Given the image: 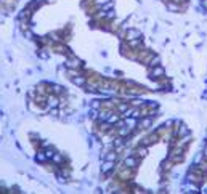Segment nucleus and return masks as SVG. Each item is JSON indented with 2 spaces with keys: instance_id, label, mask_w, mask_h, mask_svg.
I'll use <instances>...</instances> for the list:
<instances>
[{
  "instance_id": "20e7f679",
  "label": "nucleus",
  "mask_w": 207,
  "mask_h": 194,
  "mask_svg": "<svg viewBox=\"0 0 207 194\" xmlns=\"http://www.w3.org/2000/svg\"><path fill=\"white\" fill-rule=\"evenodd\" d=\"M165 74V71H164V68H161V66H154L153 69H151V76L153 77H162Z\"/></svg>"
},
{
  "instance_id": "9d476101",
  "label": "nucleus",
  "mask_w": 207,
  "mask_h": 194,
  "mask_svg": "<svg viewBox=\"0 0 207 194\" xmlns=\"http://www.w3.org/2000/svg\"><path fill=\"white\" fill-rule=\"evenodd\" d=\"M202 152H204V157H205V159H207V144H205V146H204V151H202Z\"/></svg>"
},
{
  "instance_id": "f257e3e1",
  "label": "nucleus",
  "mask_w": 207,
  "mask_h": 194,
  "mask_svg": "<svg viewBox=\"0 0 207 194\" xmlns=\"http://www.w3.org/2000/svg\"><path fill=\"white\" fill-rule=\"evenodd\" d=\"M175 125H177V128H175V135H177L178 138L190 133V130H188V127H186V125H183V124H180V122H175Z\"/></svg>"
},
{
  "instance_id": "9b49d317",
  "label": "nucleus",
  "mask_w": 207,
  "mask_h": 194,
  "mask_svg": "<svg viewBox=\"0 0 207 194\" xmlns=\"http://www.w3.org/2000/svg\"><path fill=\"white\" fill-rule=\"evenodd\" d=\"M202 7H204V10H207V0H202Z\"/></svg>"
},
{
  "instance_id": "6e6552de",
  "label": "nucleus",
  "mask_w": 207,
  "mask_h": 194,
  "mask_svg": "<svg viewBox=\"0 0 207 194\" xmlns=\"http://www.w3.org/2000/svg\"><path fill=\"white\" fill-rule=\"evenodd\" d=\"M186 189H188V192H199V188L196 184H186Z\"/></svg>"
},
{
  "instance_id": "1a4fd4ad",
  "label": "nucleus",
  "mask_w": 207,
  "mask_h": 194,
  "mask_svg": "<svg viewBox=\"0 0 207 194\" xmlns=\"http://www.w3.org/2000/svg\"><path fill=\"white\" fill-rule=\"evenodd\" d=\"M116 159H117V154H116V152H109V154L106 156V161H114V162H116Z\"/></svg>"
},
{
  "instance_id": "f03ea898",
  "label": "nucleus",
  "mask_w": 207,
  "mask_h": 194,
  "mask_svg": "<svg viewBox=\"0 0 207 194\" xmlns=\"http://www.w3.org/2000/svg\"><path fill=\"white\" fill-rule=\"evenodd\" d=\"M137 164H138V157H132V156H128V157L124 161V165L127 169H135Z\"/></svg>"
},
{
  "instance_id": "39448f33",
  "label": "nucleus",
  "mask_w": 207,
  "mask_h": 194,
  "mask_svg": "<svg viewBox=\"0 0 207 194\" xmlns=\"http://www.w3.org/2000/svg\"><path fill=\"white\" fill-rule=\"evenodd\" d=\"M153 124V117L151 116H145V119H142V121L138 122V125L142 127V128H146V127H149Z\"/></svg>"
},
{
  "instance_id": "0eeeda50",
  "label": "nucleus",
  "mask_w": 207,
  "mask_h": 194,
  "mask_svg": "<svg viewBox=\"0 0 207 194\" xmlns=\"http://www.w3.org/2000/svg\"><path fill=\"white\" fill-rule=\"evenodd\" d=\"M167 8L170 11H178V10H180V5H178V2H169L167 3Z\"/></svg>"
},
{
  "instance_id": "7ed1b4c3",
  "label": "nucleus",
  "mask_w": 207,
  "mask_h": 194,
  "mask_svg": "<svg viewBox=\"0 0 207 194\" xmlns=\"http://www.w3.org/2000/svg\"><path fill=\"white\" fill-rule=\"evenodd\" d=\"M132 39H142V32L137 31V29H128L127 31V40H132Z\"/></svg>"
},
{
  "instance_id": "423d86ee",
  "label": "nucleus",
  "mask_w": 207,
  "mask_h": 194,
  "mask_svg": "<svg viewBox=\"0 0 207 194\" xmlns=\"http://www.w3.org/2000/svg\"><path fill=\"white\" fill-rule=\"evenodd\" d=\"M112 169H114V161H106L105 164H103V167H101L103 173H108V172H111Z\"/></svg>"
}]
</instances>
